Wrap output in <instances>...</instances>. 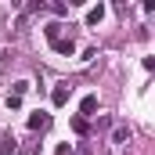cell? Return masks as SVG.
Wrapping results in <instances>:
<instances>
[{
  "mask_svg": "<svg viewBox=\"0 0 155 155\" xmlns=\"http://www.w3.org/2000/svg\"><path fill=\"white\" fill-rule=\"evenodd\" d=\"M126 137H130V130H126V126H116V134H112V141H116V144H123Z\"/></svg>",
  "mask_w": 155,
  "mask_h": 155,
  "instance_id": "cell-9",
  "label": "cell"
},
{
  "mask_svg": "<svg viewBox=\"0 0 155 155\" xmlns=\"http://www.w3.org/2000/svg\"><path fill=\"white\" fill-rule=\"evenodd\" d=\"M69 97H72V87H69V83H58V87L51 90V105H58V108L69 105Z\"/></svg>",
  "mask_w": 155,
  "mask_h": 155,
  "instance_id": "cell-2",
  "label": "cell"
},
{
  "mask_svg": "<svg viewBox=\"0 0 155 155\" xmlns=\"http://www.w3.org/2000/svg\"><path fill=\"white\" fill-rule=\"evenodd\" d=\"M54 155H76V152H72V144H58V152H54Z\"/></svg>",
  "mask_w": 155,
  "mask_h": 155,
  "instance_id": "cell-10",
  "label": "cell"
},
{
  "mask_svg": "<svg viewBox=\"0 0 155 155\" xmlns=\"http://www.w3.org/2000/svg\"><path fill=\"white\" fill-rule=\"evenodd\" d=\"M101 18H105V4H97V7H90V11H87V25H97Z\"/></svg>",
  "mask_w": 155,
  "mask_h": 155,
  "instance_id": "cell-7",
  "label": "cell"
},
{
  "mask_svg": "<svg viewBox=\"0 0 155 155\" xmlns=\"http://www.w3.org/2000/svg\"><path fill=\"white\" fill-rule=\"evenodd\" d=\"M11 152H18V141H15L11 134H4V137H0V155H11Z\"/></svg>",
  "mask_w": 155,
  "mask_h": 155,
  "instance_id": "cell-4",
  "label": "cell"
},
{
  "mask_svg": "<svg viewBox=\"0 0 155 155\" xmlns=\"http://www.w3.org/2000/svg\"><path fill=\"white\" fill-rule=\"evenodd\" d=\"M47 126H51V112H43V108L29 112V130H33V134H43Z\"/></svg>",
  "mask_w": 155,
  "mask_h": 155,
  "instance_id": "cell-1",
  "label": "cell"
},
{
  "mask_svg": "<svg viewBox=\"0 0 155 155\" xmlns=\"http://www.w3.org/2000/svg\"><path fill=\"white\" fill-rule=\"evenodd\" d=\"M79 112H83V119L94 116V112H97V94H87V97H83V105H79Z\"/></svg>",
  "mask_w": 155,
  "mask_h": 155,
  "instance_id": "cell-3",
  "label": "cell"
},
{
  "mask_svg": "<svg viewBox=\"0 0 155 155\" xmlns=\"http://www.w3.org/2000/svg\"><path fill=\"white\" fill-rule=\"evenodd\" d=\"M54 51H58V54H72V51H76L72 36H69V40H65V36H61V40H54Z\"/></svg>",
  "mask_w": 155,
  "mask_h": 155,
  "instance_id": "cell-8",
  "label": "cell"
},
{
  "mask_svg": "<svg viewBox=\"0 0 155 155\" xmlns=\"http://www.w3.org/2000/svg\"><path fill=\"white\" fill-rule=\"evenodd\" d=\"M61 33H65V25H61V22H51V25L43 29V36L51 40V43H54V40H61Z\"/></svg>",
  "mask_w": 155,
  "mask_h": 155,
  "instance_id": "cell-5",
  "label": "cell"
},
{
  "mask_svg": "<svg viewBox=\"0 0 155 155\" xmlns=\"http://www.w3.org/2000/svg\"><path fill=\"white\" fill-rule=\"evenodd\" d=\"M72 134H79V137H87V134H90V119L76 116V119H72Z\"/></svg>",
  "mask_w": 155,
  "mask_h": 155,
  "instance_id": "cell-6",
  "label": "cell"
}]
</instances>
